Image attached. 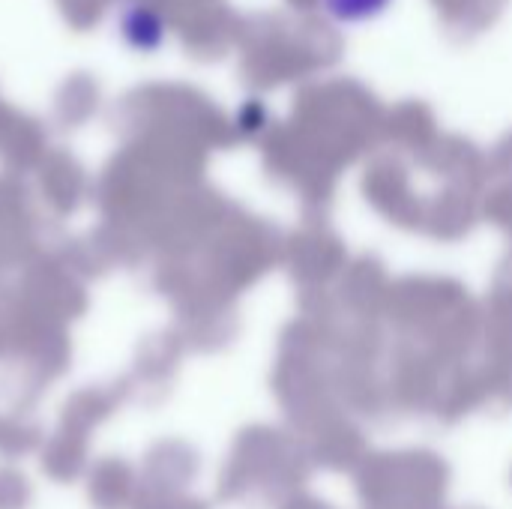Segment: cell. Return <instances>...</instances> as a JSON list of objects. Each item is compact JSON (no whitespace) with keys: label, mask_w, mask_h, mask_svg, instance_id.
<instances>
[{"label":"cell","mask_w":512,"mask_h":509,"mask_svg":"<svg viewBox=\"0 0 512 509\" xmlns=\"http://www.w3.org/2000/svg\"><path fill=\"white\" fill-rule=\"evenodd\" d=\"M117 33L132 51L153 54L168 39V21L162 9H156L150 0H123L114 15Z\"/></svg>","instance_id":"cell-1"},{"label":"cell","mask_w":512,"mask_h":509,"mask_svg":"<svg viewBox=\"0 0 512 509\" xmlns=\"http://www.w3.org/2000/svg\"><path fill=\"white\" fill-rule=\"evenodd\" d=\"M393 3L396 0H321V12L339 27H363L384 18Z\"/></svg>","instance_id":"cell-2"}]
</instances>
